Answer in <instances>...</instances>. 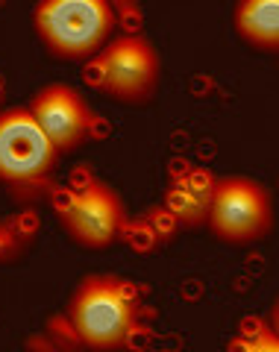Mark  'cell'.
I'll return each instance as SVG.
<instances>
[{
    "label": "cell",
    "mask_w": 279,
    "mask_h": 352,
    "mask_svg": "<svg viewBox=\"0 0 279 352\" xmlns=\"http://www.w3.org/2000/svg\"><path fill=\"white\" fill-rule=\"evenodd\" d=\"M65 314L74 323L85 349L109 352L130 340L136 329L138 296L124 279L88 276L74 291Z\"/></svg>",
    "instance_id": "6da1fadb"
},
{
    "label": "cell",
    "mask_w": 279,
    "mask_h": 352,
    "mask_svg": "<svg viewBox=\"0 0 279 352\" xmlns=\"http://www.w3.org/2000/svg\"><path fill=\"white\" fill-rule=\"evenodd\" d=\"M115 12L106 0H44L36 6V30L59 59H88L103 50Z\"/></svg>",
    "instance_id": "7a4b0ae2"
},
{
    "label": "cell",
    "mask_w": 279,
    "mask_h": 352,
    "mask_svg": "<svg viewBox=\"0 0 279 352\" xmlns=\"http://www.w3.org/2000/svg\"><path fill=\"white\" fill-rule=\"evenodd\" d=\"M100 91L112 100L141 103L159 82V56L153 44L141 36H121L97 53L94 62Z\"/></svg>",
    "instance_id": "3957f363"
},
{
    "label": "cell",
    "mask_w": 279,
    "mask_h": 352,
    "mask_svg": "<svg viewBox=\"0 0 279 352\" xmlns=\"http://www.w3.org/2000/svg\"><path fill=\"white\" fill-rule=\"evenodd\" d=\"M59 223L80 247L103 250L124 235L127 208L106 182L94 179L65 197V203L59 206Z\"/></svg>",
    "instance_id": "277c9868"
},
{
    "label": "cell",
    "mask_w": 279,
    "mask_h": 352,
    "mask_svg": "<svg viewBox=\"0 0 279 352\" xmlns=\"http://www.w3.org/2000/svg\"><path fill=\"white\" fill-rule=\"evenodd\" d=\"M271 197L265 185L244 179V176L218 179L209 226L220 241H229V244L259 241L271 229Z\"/></svg>",
    "instance_id": "5b68a950"
},
{
    "label": "cell",
    "mask_w": 279,
    "mask_h": 352,
    "mask_svg": "<svg viewBox=\"0 0 279 352\" xmlns=\"http://www.w3.org/2000/svg\"><path fill=\"white\" fill-rule=\"evenodd\" d=\"M56 159L59 153L32 120L30 109L0 112V182H41L56 168Z\"/></svg>",
    "instance_id": "8992f818"
},
{
    "label": "cell",
    "mask_w": 279,
    "mask_h": 352,
    "mask_svg": "<svg viewBox=\"0 0 279 352\" xmlns=\"http://www.w3.org/2000/svg\"><path fill=\"white\" fill-rule=\"evenodd\" d=\"M30 115L39 124V129L48 135V141L56 147V153L80 147L88 129H92V109L85 106L83 94L65 82L44 85L41 91L32 97Z\"/></svg>",
    "instance_id": "52a82bcc"
},
{
    "label": "cell",
    "mask_w": 279,
    "mask_h": 352,
    "mask_svg": "<svg viewBox=\"0 0 279 352\" xmlns=\"http://www.w3.org/2000/svg\"><path fill=\"white\" fill-rule=\"evenodd\" d=\"M215 188L218 179L215 173L206 168H188L174 179V185L165 194V206L176 223L183 226H206L209 223V212H211V200H215Z\"/></svg>",
    "instance_id": "ba28073f"
},
{
    "label": "cell",
    "mask_w": 279,
    "mask_h": 352,
    "mask_svg": "<svg viewBox=\"0 0 279 352\" xmlns=\"http://www.w3.org/2000/svg\"><path fill=\"white\" fill-rule=\"evenodd\" d=\"M236 30L253 47L276 50L279 44V3L276 0H247L236 9Z\"/></svg>",
    "instance_id": "9c48e42d"
},
{
    "label": "cell",
    "mask_w": 279,
    "mask_h": 352,
    "mask_svg": "<svg viewBox=\"0 0 279 352\" xmlns=\"http://www.w3.org/2000/svg\"><path fill=\"white\" fill-rule=\"evenodd\" d=\"M39 235V217L32 212L0 217V264H12L30 252Z\"/></svg>",
    "instance_id": "30bf717a"
},
{
    "label": "cell",
    "mask_w": 279,
    "mask_h": 352,
    "mask_svg": "<svg viewBox=\"0 0 279 352\" xmlns=\"http://www.w3.org/2000/svg\"><path fill=\"white\" fill-rule=\"evenodd\" d=\"M41 332L50 338V344L59 349V352H83V349H85L83 340H80V335H76L74 323L68 320V314H53L50 320L44 323Z\"/></svg>",
    "instance_id": "8fae6325"
},
{
    "label": "cell",
    "mask_w": 279,
    "mask_h": 352,
    "mask_svg": "<svg viewBox=\"0 0 279 352\" xmlns=\"http://www.w3.org/2000/svg\"><path fill=\"white\" fill-rule=\"evenodd\" d=\"M276 335L271 332H259L253 340H244V344L236 349V352H276Z\"/></svg>",
    "instance_id": "7c38bea8"
},
{
    "label": "cell",
    "mask_w": 279,
    "mask_h": 352,
    "mask_svg": "<svg viewBox=\"0 0 279 352\" xmlns=\"http://www.w3.org/2000/svg\"><path fill=\"white\" fill-rule=\"evenodd\" d=\"M24 352H59V349L50 344V338L44 335V332H36V335H30V338H27Z\"/></svg>",
    "instance_id": "4fadbf2b"
},
{
    "label": "cell",
    "mask_w": 279,
    "mask_h": 352,
    "mask_svg": "<svg viewBox=\"0 0 279 352\" xmlns=\"http://www.w3.org/2000/svg\"><path fill=\"white\" fill-rule=\"evenodd\" d=\"M3 94H6V82H3V76H0V100H3Z\"/></svg>",
    "instance_id": "5bb4252c"
}]
</instances>
